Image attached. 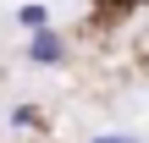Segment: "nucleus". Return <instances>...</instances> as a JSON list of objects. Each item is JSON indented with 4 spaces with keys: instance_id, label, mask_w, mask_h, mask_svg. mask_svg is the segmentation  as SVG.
<instances>
[{
    "instance_id": "nucleus-1",
    "label": "nucleus",
    "mask_w": 149,
    "mask_h": 143,
    "mask_svg": "<svg viewBox=\"0 0 149 143\" xmlns=\"http://www.w3.org/2000/svg\"><path fill=\"white\" fill-rule=\"evenodd\" d=\"M22 61H28V66H61V61H66V39H61L55 28H44V33H28V50H22Z\"/></svg>"
},
{
    "instance_id": "nucleus-2",
    "label": "nucleus",
    "mask_w": 149,
    "mask_h": 143,
    "mask_svg": "<svg viewBox=\"0 0 149 143\" xmlns=\"http://www.w3.org/2000/svg\"><path fill=\"white\" fill-rule=\"evenodd\" d=\"M17 28H22V33H44V28H50V6H39V0L17 6Z\"/></svg>"
},
{
    "instance_id": "nucleus-3",
    "label": "nucleus",
    "mask_w": 149,
    "mask_h": 143,
    "mask_svg": "<svg viewBox=\"0 0 149 143\" xmlns=\"http://www.w3.org/2000/svg\"><path fill=\"white\" fill-rule=\"evenodd\" d=\"M11 127H39V105H17L11 110Z\"/></svg>"
},
{
    "instance_id": "nucleus-4",
    "label": "nucleus",
    "mask_w": 149,
    "mask_h": 143,
    "mask_svg": "<svg viewBox=\"0 0 149 143\" xmlns=\"http://www.w3.org/2000/svg\"><path fill=\"white\" fill-rule=\"evenodd\" d=\"M88 143H133L127 132H105V138H88Z\"/></svg>"
}]
</instances>
